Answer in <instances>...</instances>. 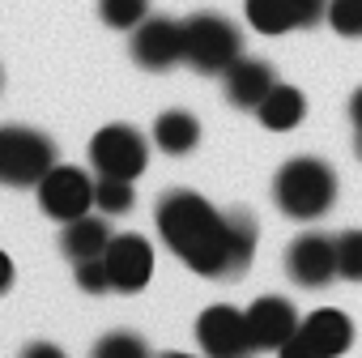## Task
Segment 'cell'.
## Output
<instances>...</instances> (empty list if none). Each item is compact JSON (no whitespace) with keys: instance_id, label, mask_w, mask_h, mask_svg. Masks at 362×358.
Instances as JSON below:
<instances>
[{"instance_id":"cell-18","label":"cell","mask_w":362,"mask_h":358,"mask_svg":"<svg viewBox=\"0 0 362 358\" xmlns=\"http://www.w3.org/2000/svg\"><path fill=\"white\" fill-rule=\"evenodd\" d=\"M136 192H132V179H115V175H98L94 179V209L115 218V214H132Z\"/></svg>"},{"instance_id":"cell-16","label":"cell","mask_w":362,"mask_h":358,"mask_svg":"<svg viewBox=\"0 0 362 358\" xmlns=\"http://www.w3.org/2000/svg\"><path fill=\"white\" fill-rule=\"evenodd\" d=\"M153 145L170 158H184L201 145V120L192 111H162L153 120Z\"/></svg>"},{"instance_id":"cell-26","label":"cell","mask_w":362,"mask_h":358,"mask_svg":"<svg viewBox=\"0 0 362 358\" xmlns=\"http://www.w3.org/2000/svg\"><path fill=\"white\" fill-rule=\"evenodd\" d=\"M13 286V260L5 256V252H0V294H5Z\"/></svg>"},{"instance_id":"cell-9","label":"cell","mask_w":362,"mask_h":358,"mask_svg":"<svg viewBox=\"0 0 362 358\" xmlns=\"http://www.w3.org/2000/svg\"><path fill=\"white\" fill-rule=\"evenodd\" d=\"M286 273L294 286L303 290H320L337 277V239L332 235H320V231H307L290 243L286 252Z\"/></svg>"},{"instance_id":"cell-13","label":"cell","mask_w":362,"mask_h":358,"mask_svg":"<svg viewBox=\"0 0 362 358\" xmlns=\"http://www.w3.org/2000/svg\"><path fill=\"white\" fill-rule=\"evenodd\" d=\"M247 328H252V345L256 350H281V341L294 337L298 316L281 294H264L247 307Z\"/></svg>"},{"instance_id":"cell-14","label":"cell","mask_w":362,"mask_h":358,"mask_svg":"<svg viewBox=\"0 0 362 358\" xmlns=\"http://www.w3.org/2000/svg\"><path fill=\"white\" fill-rule=\"evenodd\" d=\"M111 243V226H107V214H81L73 222H64L60 231V252L69 260H90V256H103Z\"/></svg>"},{"instance_id":"cell-8","label":"cell","mask_w":362,"mask_h":358,"mask_svg":"<svg viewBox=\"0 0 362 358\" xmlns=\"http://www.w3.org/2000/svg\"><path fill=\"white\" fill-rule=\"evenodd\" d=\"M132 60L149 73H166L184 60V22L149 13L136 30H132Z\"/></svg>"},{"instance_id":"cell-10","label":"cell","mask_w":362,"mask_h":358,"mask_svg":"<svg viewBox=\"0 0 362 358\" xmlns=\"http://www.w3.org/2000/svg\"><path fill=\"white\" fill-rule=\"evenodd\" d=\"M103 260H107L111 290H119V294H136L153 277V248L141 235H111Z\"/></svg>"},{"instance_id":"cell-12","label":"cell","mask_w":362,"mask_h":358,"mask_svg":"<svg viewBox=\"0 0 362 358\" xmlns=\"http://www.w3.org/2000/svg\"><path fill=\"white\" fill-rule=\"evenodd\" d=\"M273 86H277V77H273V64H269V60H247V56H239V60L222 73L226 103L239 107V111H256Z\"/></svg>"},{"instance_id":"cell-30","label":"cell","mask_w":362,"mask_h":358,"mask_svg":"<svg viewBox=\"0 0 362 358\" xmlns=\"http://www.w3.org/2000/svg\"><path fill=\"white\" fill-rule=\"evenodd\" d=\"M0 86H5V73H0Z\"/></svg>"},{"instance_id":"cell-4","label":"cell","mask_w":362,"mask_h":358,"mask_svg":"<svg viewBox=\"0 0 362 358\" xmlns=\"http://www.w3.org/2000/svg\"><path fill=\"white\" fill-rule=\"evenodd\" d=\"M243 56V35L222 13H192L184 22V60L197 73H226Z\"/></svg>"},{"instance_id":"cell-11","label":"cell","mask_w":362,"mask_h":358,"mask_svg":"<svg viewBox=\"0 0 362 358\" xmlns=\"http://www.w3.org/2000/svg\"><path fill=\"white\" fill-rule=\"evenodd\" d=\"M328 13V0H247V22L260 35L307 30Z\"/></svg>"},{"instance_id":"cell-29","label":"cell","mask_w":362,"mask_h":358,"mask_svg":"<svg viewBox=\"0 0 362 358\" xmlns=\"http://www.w3.org/2000/svg\"><path fill=\"white\" fill-rule=\"evenodd\" d=\"M358 158H362V128H358Z\"/></svg>"},{"instance_id":"cell-2","label":"cell","mask_w":362,"mask_h":358,"mask_svg":"<svg viewBox=\"0 0 362 358\" xmlns=\"http://www.w3.org/2000/svg\"><path fill=\"white\" fill-rule=\"evenodd\" d=\"M273 201L286 218L315 222L337 205V171L324 158L298 154V158L281 162V171L273 179Z\"/></svg>"},{"instance_id":"cell-15","label":"cell","mask_w":362,"mask_h":358,"mask_svg":"<svg viewBox=\"0 0 362 358\" xmlns=\"http://www.w3.org/2000/svg\"><path fill=\"white\" fill-rule=\"evenodd\" d=\"M303 333L320 345L324 358H341L349 345H354V324L345 311H332V307H320L303 320Z\"/></svg>"},{"instance_id":"cell-6","label":"cell","mask_w":362,"mask_h":358,"mask_svg":"<svg viewBox=\"0 0 362 358\" xmlns=\"http://www.w3.org/2000/svg\"><path fill=\"white\" fill-rule=\"evenodd\" d=\"M35 192H39V209H43L47 218H56L60 226L94 209V179H90L86 171H77V166H60V162H56V166L39 179Z\"/></svg>"},{"instance_id":"cell-19","label":"cell","mask_w":362,"mask_h":358,"mask_svg":"<svg viewBox=\"0 0 362 358\" xmlns=\"http://www.w3.org/2000/svg\"><path fill=\"white\" fill-rule=\"evenodd\" d=\"M98 18L111 30H136L149 18V0H98Z\"/></svg>"},{"instance_id":"cell-21","label":"cell","mask_w":362,"mask_h":358,"mask_svg":"<svg viewBox=\"0 0 362 358\" xmlns=\"http://www.w3.org/2000/svg\"><path fill=\"white\" fill-rule=\"evenodd\" d=\"M324 22H328L341 39H362V0H328Z\"/></svg>"},{"instance_id":"cell-20","label":"cell","mask_w":362,"mask_h":358,"mask_svg":"<svg viewBox=\"0 0 362 358\" xmlns=\"http://www.w3.org/2000/svg\"><path fill=\"white\" fill-rule=\"evenodd\" d=\"M90 358H149V345H145L136 333L115 328V333L98 337V345L90 350Z\"/></svg>"},{"instance_id":"cell-24","label":"cell","mask_w":362,"mask_h":358,"mask_svg":"<svg viewBox=\"0 0 362 358\" xmlns=\"http://www.w3.org/2000/svg\"><path fill=\"white\" fill-rule=\"evenodd\" d=\"M277 358H324V354H320V345H315V341L303 333V324H298V328H294V337H290V341H281Z\"/></svg>"},{"instance_id":"cell-7","label":"cell","mask_w":362,"mask_h":358,"mask_svg":"<svg viewBox=\"0 0 362 358\" xmlns=\"http://www.w3.org/2000/svg\"><path fill=\"white\" fill-rule=\"evenodd\" d=\"M197 341L209 358H252V328H247V311L230 307V303H214L201 311L197 320Z\"/></svg>"},{"instance_id":"cell-22","label":"cell","mask_w":362,"mask_h":358,"mask_svg":"<svg viewBox=\"0 0 362 358\" xmlns=\"http://www.w3.org/2000/svg\"><path fill=\"white\" fill-rule=\"evenodd\" d=\"M337 277L362 282V231L337 235Z\"/></svg>"},{"instance_id":"cell-25","label":"cell","mask_w":362,"mask_h":358,"mask_svg":"<svg viewBox=\"0 0 362 358\" xmlns=\"http://www.w3.org/2000/svg\"><path fill=\"white\" fill-rule=\"evenodd\" d=\"M22 358H69L56 341H30L26 350H22Z\"/></svg>"},{"instance_id":"cell-17","label":"cell","mask_w":362,"mask_h":358,"mask_svg":"<svg viewBox=\"0 0 362 358\" xmlns=\"http://www.w3.org/2000/svg\"><path fill=\"white\" fill-rule=\"evenodd\" d=\"M256 115H260V124H264L269 132H290V128L303 124V115H307V98H303L298 86H281V81H277V86L264 94V103L256 107Z\"/></svg>"},{"instance_id":"cell-23","label":"cell","mask_w":362,"mask_h":358,"mask_svg":"<svg viewBox=\"0 0 362 358\" xmlns=\"http://www.w3.org/2000/svg\"><path fill=\"white\" fill-rule=\"evenodd\" d=\"M77 269V286L86 294H107L111 290V277H107V260L103 256H90V260H73Z\"/></svg>"},{"instance_id":"cell-1","label":"cell","mask_w":362,"mask_h":358,"mask_svg":"<svg viewBox=\"0 0 362 358\" xmlns=\"http://www.w3.org/2000/svg\"><path fill=\"white\" fill-rule=\"evenodd\" d=\"M153 218L166 248L201 277H243L256 256V239H260L256 218H247L243 209L222 214L201 192L188 188L166 192Z\"/></svg>"},{"instance_id":"cell-28","label":"cell","mask_w":362,"mask_h":358,"mask_svg":"<svg viewBox=\"0 0 362 358\" xmlns=\"http://www.w3.org/2000/svg\"><path fill=\"white\" fill-rule=\"evenodd\" d=\"M158 358H192V354H184V350H166V354H158Z\"/></svg>"},{"instance_id":"cell-5","label":"cell","mask_w":362,"mask_h":358,"mask_svg":"<svg viewBox=\"0 0 362 358\" xmlns=\"http://www.w3.org/2000/svg\"><path fill=\"white\" fill-rule=\"evenodd\" d=\"M145 162H149V141L132 124H107L90 141V166L98 175H115V179H132L136 184Z\"/></svg>"},{"instance_id":"cell-3","label":"cell","mask_w":362,"mask_h":358,"mask_svg":"<svg viewBox=\"0 0 362 358\" xmlns=\"http://www.w3.org/2000/svg\"><path fill=\"white\" fill-rule=\"evenodd\" d=\"M56 166V141L26 124H0V184L39 188V179Z\"/></svg>"},{"instance_id":"cell-27","label":"cell","mask_w":362,"mask_h":358,"mask_svg":"<svg viewBox=\"0 0 362 358\" xmlns=\"http://www.w3.org/2000/svg\"><path fill=\"white\" fill-rule=\"evenodd\" d=\"M349 120L362 128V86H358V90H354V98H349Z\"/></svg>"}]
</instances>
